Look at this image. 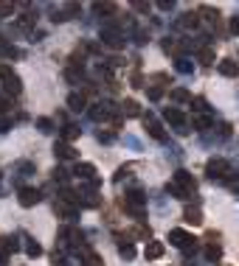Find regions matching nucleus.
Listing matches in <instances>:
<instances>
[{
	"label": "nucleus",
	"instance_id": "f257e3e1",
	"mask_svg": "<svg viewBox=\"0 0 239 266\" xmlns=\"http://www.w3.org/2000/svg\"><path fill=\"white\" fill-rule=\"evenodd\" d=\"M166 191H169V194H175L178 199H194V194H197V180L189 174V171L178 168V171H175V180L166 185Z\"/></svg>",
	"mask_w": 239,
	"mask_h": 266
},
{
	"label": "nucleus",
	"instance_id": "f03ea898",
	"mask_svg": "<svg viewBox=\"0 0 239 266\" xmlns=\"http://www.w3.org/2000/svg\"><path fill=\"white\" fill-rule=\"evenodd\" d=\"M121 207L129 213V216L144 218V213H147V194H144V191H138V188H132L129 194H124Z\"/></svg>",
	"mask_w": 239,
	"mask_h": 266
},
{
	"label": "nucleus",
	"instance_id": "7ed1b4c3",
	"mask_svg": "<svg viewBox=\"0 0 239 266\" xmlns=\"http://www.w3.org/2000/svg\"><path fill=\"white\" fill-rule=\"evenodd\" d=\"M206 174H209L211 182H228L231 188L239 185V180L233 182V176H231V174H233L231 165H228L225 160H220V157H217V160H209V165H206Z\"/></svg>",
	"mask_w": 239,
	"mask_h": 266
},
{
	"label": "nucleus",
	"instance_id": "20e7f679",
	"mask_svg": "<svg viewBox=\"0 0 239 266\" xmlns=\"http://www.w3.org/2000/svg\"><path fill=\"white\" fill-rule=\"evenodd\" d=\"M76 205L79 207H98L101 205V199H98V182L79 185V191H76Z\"/></svg>",
	"mask_w": 239,
	"mask_h": 266
},
{
	"label": "nucleus",
	"instance_id": "39448f33",
	"mask_svg": "<svg viewBox=\"0 0 239 266\" xmlns=\"http://www.w3.org/2000/svg\"><path fill=\"white\" fill-rule=\"evenodd\" d=\"M98 39H101V45H107V48H124V31H118L116 25H101V31H98Z\"/></svg>",
	"mask_w": 239,
	"mask_h": 266
},
{
	"label": "nucleus",
	"instance_id": "423d86ee",
	"mask_svg": "<svg viewBox=\"0 0 239 266\" xmlns=\"http://www.w3.org/2000/svg\"><path fill=\"white\" fill-rule=\"evenodd\" d=\"M169 241H172L180 252H197V247H200L197 238L191 236V233H186V230H172L169 233Z\"/></svg>",
	"mask_w": 239,
	"mask_h": 266
},
{
	"label": "nucleus",
	"instance_id": "0eeeda50",
	"mask_svg": "<svg viewBox=\"0 0 239 266\" xmlns=\"http://www.w3.org/2000/svg\"><path fill=\"white\" fill-rule=\"evenodd\" d=\"M90 118H93V121H110V118L116 121V118H118V107L113 101H98L96 107L90 109Z\"/></svg>",
	"mask_w": 239,
	"mask_h": 266
},
{
	"label": "nucleus",
	"instance_id": "6e6552de",
	"mask_svg": "<svg viewBox=\"0 0 239 266\" xmlns=\"http://www.w3.org/2000/svg\"><path fill=\"white\" fill-rule=\"evenodd\" d=\"M163 118H166V123H172L175 129H178V132H186V115L183 112H180V109H175V107H166L163 109Z\"/></svg>",
	"mask_w": 239,
	"mask_h": 266
},
{
	"label": "nucleus",
	"instance_id": "1a4fd4ad",
	"mask_svg": "<svg viewBox=\"0 0 239 266\" xmlns=\"http://www.w3.org/2000/svg\"><path fill=\"white\" fill-rule=\"evenodd\" d=\"M40 199H43V191H37V188H20V194H17V202L23 207H34Z\"/></svg>",
	"mask_w": 239,
	"mask_h": 266
},
{
	"label": "nucleus",
	"instance_id": "9d476101",
	"mask_svg": "<svg viewBox=\"0 0 239 266\" xmlns=\"http://www.w3.org/2000/svg\"><path fill=\"white\" fill-rule=\"evenodd\" d=\"M54 213H56L59 218H67V221H74V218L79 216V207L71 205V202H59V199H56V202H54Z\"/></svg>",
	"mask_w": 239,
	"mask_h": 266
},
{
	"label": "nucleus",
	"instance_id": "9b49d317",
	"mask_svg": "<svg viewBox=\"0 0 239 266\" xmlns=\"http://www.w3.org/2000/svg\"><path fill=\"white\" fill-rule=\"evenodd\" d=\"M74 176H76V180H85V182H98L96 168H93L90 163H76L74 165Z\"/></svg>",
	"mask_w": 239,
	"mask_h": 266
},
{
	"label": "nucleus",
	"instance_id": "f8f14e48",
	"mask_svg": "<svg viewBox=\"0 0 239 266\" xmlns=\"http://www.w3.org/2000/svg\"><path fill=\"white\" fill-rule=\"evenodd\" d=\"M144 126H147V132H149V138H155V140H166V132H163V126H160V121H155L152 115H144Z\"/></svg>",
	"mask_w": 239,
	"mask_h": 266
},
{
	"label": "nucleus",
	"instance_id": "ddd939ff",
	"mask_svg": "<svg viewBox=\"0 0 239 266\" xmlns=\"http://www.w3.org/2000/svg\"><path fill=\"white\" fill-rule=\"evenodd\" d=\"M76 255H79V258H82V263H85V266H105V260H101V255H98V252H93L90 247H82V249H79V252H76Z\"/></svg>",
	"mask_w": 239,
	"mask_h": 266
},
{
	"label": "nucleus",
	"instance_id": "4468645a",
	"mask_svg": "<svg viewBox=\"0 0 239 266\" xmlns=\"http://www.w3.org/2000/svg\"><path fill=\"white\" fill-rule=\"evenodd\" d=\"M20 249V244H17V238H12V236H0V255L3 258H9V255H14Z\"/></svg>",
	"mask_w": 239,
	"mask_h": 266
},
{
	"label": "nucleus",
	"instance_id": "2eb2a0df",
	"mask_svg": "<svg viewBox=\"0 0 239 266\" xmlns=\"http://www.w3.org/2000/svg\"><path fill=\"white\" fill-rule=\"evenodd\" d=\"M54 154L59 160H76V157H79V154L74 151V146H71V143H62V140H59V143H54Z\"/></svg>",
	"mask_w": 239,
	"mask_h": 266
},
{
	"label": "nucleus",
	"instance_id": "dca6fc26",
	"mask_svg": "<svg viewBox=\"0 0 239 266\" xmlns=\"http://www.w3.org/2000/svg\"><path fill=\"white\" fill-rule=\"evenodd\" d=\"M3 90H6V96H20L23 93V81H20V76H9V79H3Z\"/></svg>",
	"mask_w": 239,
	"mask_h": 266
},
{
	"label": "nucleus",
	"instance_id": "f3484780",
	"mask_svg": "<svg viewBox=\"0 0 239 266\" xmlns=\"http://www.w3.org/2000/svg\"><path fill=\"white\" fill-rule=\"evenodd\" d=\"M85 107H87L85 93H71V96H67V109H74V112H82Z\"/></svg>",
	"mask_w": 239,
	"mask_h": 266
},
{
	"label": "nucleus",
	"instance_id": "a211bd4d",
	"mask_svg": "<svg viewBox=\"0 0 239 266\" xmlns=\"http://www.w3.org/2000/svg\"><path fill=\"white\" fill-rule=\"evenodd\" d=\"M118 109H121L127 118H138V115H141V107H138V101H132V98H124V104Z\"/></svg>",
	"mask_w": 239,
	"mask_h": 266
},
{
	"label": "nucleus",
	"instance_id": "6ab92c4d",
	"mask_svg": "<svg viewBox=\"0 0 239 266\" xmlns=\"http://www.w3.org/2000/svg\"><path fill=\"white\" fill-rule=\"evenodd\" d=\"M79 132H82L79 126H74V123H65V126L59 129V135H62V143H71V140H76V138H79Z\"/></svg>",
	"mask_w": 239,
	"mask_h": 266
},
{
	"label": "nucleus",
	"instance_id": "aec40b11",
	"mask_svg": "<svg viewBox=\"0 0 239 266\" xmlns=\"http://www.w3.org/2000/svg\"><path fill=\"white\" fill-rule=\"evenodd\" d=\"M23 241H25V255H28V258H40V255H43V247L31 236H23Z\"/></svg>",
	"mask_w": 239,
	"mask_h": 266
},
{
	"label": "nucleus",
	"instance_id": "412c9836",
	"mask_svg": "<svg viewBox=\"0 0 239 266\" xmlns=\"http://www.w3.org/2000/svg\"><path fill=\"white\" fill-rule=\"evenodd\" d=\"M144 255H147L149 260L160 258V255H163V244H160V241H147V249H144Z\"/></svg>",
	"mask_w": 239,
	"mask_h": 266
},
{
	"label": "nucleus",
	"instance_id": "4be33fe9",
	"mask_svg": "<svg viewBox=\"0 0 239 266\" xmlns=\"http://www.w3.org/2000/svg\"><path fill=\"white\" fill-rule=\"evenodd\" d=\"M197 59H200L202 65H214V48H211V45H202V48L197 51Z\"/></svg>",
	"mask_w": 239,
	"mask_h": 266
},
{
	"label": "nucleus",
	"instance_id": "5701e85b",
	"mask_svg": "<svg viewBox=\"0 0 239 266\" xmlns=\"http://www.w3.org/2000/svg\"><path fill=\"white\" fill-rule=\"evenodd\" d=\"M37 25V14H23V17H17V28H23V31H31Z\"/></svg>",
	"mask_w": 239,
	"mask_h": 266
},
{
	"label": "nucleus",
	"instance_id": "b1692460",
	"mask_svg": "<svg viewBox=\"0 0 239 266\" xmlns=\"http://www.w3.org/2000/svg\"><path fill=\"white\" fill-rule=\"evenodd\" d=\"M197 25H200V17H197V14H183V17H180V28H186V31H194Z\"/></svg>",
	"mask_w": 239,
	"mask_h": 266
},
{
	"label": "nucleus",
	"instance_id": "393cba45",
	"mask_svg": "<svg viewBox=\"0 0 239 266\" xmlns=\"http://www.w3.org/2000/svg\"><path fill=\"white\" fill-rule=\"evenodd\" d=\"M118 255H121V258H135V247H132V244H129V241H124V238L121 236H118Z\"/></svg>",
	"mask_w": 239,
	"mask_h": 266
},
{
	"label": "nucleus",
	"instance_id": "a878e982",
	"mask_svg": "<svg viewBox=\"0 0 239 266\" xmlns=\"http://www.w3.org/2000/svg\"><path fill=\"white\" fill-rule=\"evenodd\" d=\"M220 73H222V76H236V73H239V65H236L233 59H222V62H220Z\"/></svg>",
	"mask_w": 239,
	"mask_h": 266
},
{
	"label": "nucleus",
	"instance_id": "bb28decb",
	"mask_svg": "<svg viewBox=\"0 0 239 266\" xmlns=\"http://www.w3.org/2000/svg\"><path fill=\"white\" fill-rule=\"evenodd\" d=\"M93 12H96V14H110V17H116L118 6H116V3H93Z\"/></svg>",
	"mask_w": 239,
	"mask_h": 266
},
{
	"label": "nucleus",
	"instance_id": "cd10ccee",
	"mask_svg": "<svg viewBox=\"0 0 239 266\" xmlns=\"http://www.w3.org/2000/svg\"><path fill=\"white\" fill-rule=\"evenodd\" d=\"M0 56H6V59H14V56H20V51L14 48L12 42H6V39H0Z\"/></svg>",
	"mask_w": 239,
	"mask_h": 266
},
{
	"label": "nucleus",
	"instance_id": "c85d7f7f",
	"mask_svg": "<svg viewBox=\"0 0 239 266\" xmlns=\"http://www.w3.org/2000/svg\"><path fill=\"white\" fill-rule=\"evenodd\" d=\"M183 221H189V224H194L197 227V224H202V213L197 210V207H189V210L183 213Z\"/></svg>",
	"mask_w": 239,
	"mask_h": 266
},
{
	"label": "nucleus",
	"instance_id": "c756f323",
	"mask_svg": "<svg viewBox=\"0 0 239 266\" xmlns=\"http://www.w3.org/2000/svg\"><path fill=\"white\" fill-rule=\"evenodd\" d=\"M175 70H178V73H186V76H189V73L194 70V65H191L186 56H178V59H175Z\"/></svg>",
	"mask_w": 239,
	"mask_h": 266
},
{
	"label": "nucleus",
	"instance_id": "7c9ffc66",
	"mask_svg": "<svg viewBox=\"0 0 239 266\" xmlns=\"http://www.w3.org/2000/svg\"><path fill=\"white\" fill-rule=\"evenodd\" d=\"M172 101H178V104H191V93L183 90V87H178V90H172Z\"/></svg>",
	"mask_w": 239,
	"mask_h": 266
},
{
	"label": "nucleus",
	"instance_id": "2f4dec72",
	"mask_svg": "<svg viewBox=\"0 0 239 266\" xmlns=\"http://www.w3.org/2000/svg\"><path fill=\"white\" fill-rule=\"evenodd\" d=\"M211 123H214V118H211L209 112H202V115H194V129H209Z\"/></svg>",
	"mask_w": 239,
	"mask_h": 266
},
{
	"label": "nucleus",
	"instance_id": "473e14b6",
	"mask_svg": "<svg viewBox=\"0 0 239 266\" xmlns=\"http://www.w3.org/2000/svg\"><path fill=\"white\" fill-rule=\"evenodd\" d=\"M82 76H85V73H82V67H67V70H65V79L74 81V84H79Z\"/></svg>",
	"mask_w": 239,
	"mask_h": 266
},
{
	"label": "nucleus",
	"instance_id": "72a5a7b5",
	"mask_svg": "<svg viewBox=\"0 0 239 266\" xmlns=\"http://www.w3.org/2000/svg\"><path fill=\"white\" fill-rule=\"evenodd\" d=\"M163 51H166V54H178V51H180V45L175 42L172 36H166V39H163Z\"/></svg>",
	"mask_w": 239,
	"mask_h": 266
},
{
	"label": "nucleus",
	"instance_id": "f704fd0d",
	"mask_svg": "<svg viewBox=\"0 0 239 266\" xmlns=\"http://www.w3.org/2000/svg\"><path fill=\"white\" fill-rule=\"evenodd\" d=\"M206 255H209L211 260H217V258H220V255H222V249L217 247V244H209V247H206Z\"/></svg>",
	"mask_w": 239,
	"mask_h": 266
},
{
	"label": "nucleus",
	"instance_id": "c9c22d12",
	"mask_svg": "<svg viewBox=\"0 0 239 266\" xmlns=\"http://www.w3.org/2000/svg\"><path fill=\"white\" fill-rule=\"evenodd\" d=\"M37 126H40V132H54V123H51L48 118H40Z\"/></svg>",
	"mask_w": 239,
	"mask_h": 266
},
{
	"label": "nucleus",
	"instance_id": "e433bc0d",
	"mask_svg": "<svg viewBox=\"0 0 239 266\" xmlns=\"http://www.w3.org/2000/svg\"><path fill=\"white\" fill-rule=\"evenodd\" d=\"M14 12V3H0V17H9Z\"/></svg>",
	"mask_w": 239,
	"mask_h": 266
},
{
	"label": "nucleus",
	"instance_id": "4c0bfd02",
	"mask_svg": "<svg viewBox=\"0 0 239 266\" xmlns=\"http://www.w3.org/2000/svg\"><path fill=\"white\" fill-rule=\"evenodd\" d=\"M149 98H152V101H160V98H163V90H160V87H149Z\"/></svg>",
	"mask_w": 239,
	"mask_h": 266
},
{
	"label": "nucleus",
	"instance_id": "58836bf2",
	"mask_svg": "<svg viewBox=\"0 0 239 266\" xmlns=\"http://www.w3.org/2000/svg\"><path fill=\"white\" fill-rule=\"evenodd\" d=\"M54 180H56V182H65V180H67V171H65V168H54Z\"/></svg>",
	"mask_w": 239,
	"mask_h": 266
},
{
	"label": "nucleus",
	"instance_id": "ea45409f",
	"mask_svg": "<svg viewBox=\"0 0 239 266\" xmlns=\"http://www.w3.org/2000/svg\"><path fill=\"white\" fill-rule=\"evenodd\" d=\"M9 129H12V121H9V118H0V135H6Z\"/></svg>",
	"mask_w": 239,
	"mask_h": 266
},
{
	"label": "nucleus",
	"instance_id": "a19ab883",
	"mask_svg": "<svg viewBox=\"0 0 239 266\" xmlns=\"http://www.w3.org/2000/svg\"><path fill=\"white\" fill-rule=\"evenodd\" d=\"M9 76H12V67L0 62V79H9Z\"/></svg>",
	"mask_w": 239,
	"mask_h": 266
},
{
	"label": "nucleus",
	"instance_id": "79ce46f5",
	"mask_svg": "<svg viewBox=\"0 0 239 266\" xmlns=\"http://www.w3.org/2000/svg\"><path fill=\"white\" fill-rule=\"evenodd\" d=\"M54 266H65V255L62 252H54Z\"/></svg>",
	"mask_w": 239,
	"mask_h": 266
},
{
	"label": "nucleus",
	"instance_id": "37998d69",
	"mask_svg": "<svg viewBox=\"0 0 239 266\" xmlns=\"http://www.w3.org/2000/svg\"><path fill=\"white\" fill-rule=\"evenodd\" d=\"M98 140H101V143H110V140H113V132H98Z\"/></svg>",
	"mask_w": 239,
	"mask_h": 266
},
{
	"label": "nucleus",
	"instance_id": "c03bdc74",
	"mask_svg": "<svg viewBox=\"0 0 239 266\" xmlns=\"http://www.w3.org/2000/svg\"><path fill=\"white\" fill-rule=\"evenodd\" d=\"M132 6H135V9H138V12H149V3H141V0H135Z\"/></svg>",
	"mask_w": 239,
	"mask_h": 266
},
{
	"label": "nucleus",
	"instance_id": "a18cd8bd",
	"mask_svg": "<svg viewBox=\"0 0 239 266\" xmlns=\"http://www.w3.org/2000/svg\"><path fill=\"white\" fill-rule=\"evenodd\" d=\"M231 31H233V34H239V17L231 20Z\"/></svg>",
	"mask_w": 239,
	"mask_h": 266
},
{
	"label": "nucleus",
	"instance_id": "49530a36",
	"mask_svg": "<svg viewBox=\"0 0 239 266\" xmlns=\"http://www.w3.org/2000/svg\"><path fill=\"white\" fill-rule=\"evenodd\" d=\"M3 109H9V98L0 96V112H3Z\"/></svg>",
	"mask_w": 239,
	"mask_h": 266
},
{
	"label": "nucleus",
	"instance_id": "de8ad7c7",
	"mask_svg": "<svg viewBox=\"0 0 239 266\" xmlns=\"http://www.w3.org/2000/svg\"><path fill=\"white\" fill-rule=\"evenodd\" d=\"M0 266H6V258H3V255H0Z\"/></svg>",
	"mask_w": 239,
	"mask_h": 266
},
{
	"label": "nucleus",
	"instance_id": "09e8293b",
	"mask_svg": "<svg viewBox=\"0 0 239 266\" xmlns=\"http://www.w3.org/2000/svg\"><path fill=\"white\" fill-rule=\"evenodd\" d=\"M0 176H3V174H0Z\"/></svg>",
	"mask_w": 239,
	"mask_h": 266
}]
</instances>
